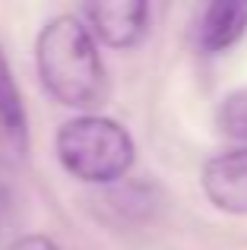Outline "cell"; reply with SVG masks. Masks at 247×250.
<instances>
[{
	"label": "cell",
	"mask_w": 247,
	"mask_h": 250,
	"mask_svg": "<svg viewBox=\"0 0 247 250\" xmlns=\"http://www.w3.org/2000/svg\"><path fill=\"white\" fill-rule=\"evenodd\" d=\"M35 63L44 89L67 108L92 111L108 98V73L95 38L73 13L44 22L35 42Z\"/></svg>",
	"instance_id": "6da1fadb"
},
{
	"label": "cell",
	"mask_w": 247,
	"mask_h": 250,
	"mask_svg": "<svg viewBox=\"0 0 247 250\" xmlns=\"http://www.w3.org/2000/svg\"><path fill=\"white\" fill-rule=\"evenodd\" d=\"M54 152L61 168L82 184H114L133 168V136L118 121L102 114H82L57 130Z\"/></svg>",
	"instance_id": "7a4b0ae2"
},
{
	"label": "cell",
	"mask_w": 247,
	"mask_h": 250,
	"mask_svg": "<svg viewBox=\"0 0 247 250\" xmlns=\"http://www.w3.org/2000/svg\"><path fill=\"white\" fill-rule=\"evenodd\" d=\"M82 22L99 35L108 48H133L143 42L149 29V3L143 0H111V3H89L82 6Z\"/></svg>",
	"instance_id": "3957f363"
},
{
	"label": "cell",
	"mask_w": 247,
	"mask_h": 250,
	"mask_svg": "<svg viewBox=\"0 0 247 250\" xmlns=\"http://www.w3.org/2000/svg\"><path fill=\"white\" fill-rule=\"evenodd\" d=\"M29 155V114L0 44V168H19Z\"/></svg>",
	"instance_id": "277c9868"
},
{
	"label": "cell",
	"mask_w": 247,
	"mask_h": 250,
	"mask_svg": "<svg viewBox=\"0 0 247 250\" xmlns=\"http://www.w3.org/2000/svg\"><path fill=\"white\" fill-rule=\"evenodd\" d=\"M206 200L228 215H247V146L209 159L200 174Z\"/></svg>",
	"instance_id": "5b68a950"
},
{
	"label": "cell",
	"mask_w": 247,
	"mask_h": 250,
	"mask_svg": "<svg viewBox=\"0 0 247 250\" xmlns=\"http://www.w3.org/2000/svg\"><path fill=\"white\" fill-rule=\"evenodd\" d=\"M244 32H247V3L216 0V3H206L197 19V48L203 54H222L241 42Z\"/></svg>",
	"instance_id": "8992f818"
},
{
	"label": "cell",
	"mask_w": 247,
	"mask_h": 250,
	"mask_svg": "<svg viewBox=\"0 0 247 250\" xmlns=\"http://www.w3.org/2000/svg\"><path fill=\"white\" fill-rule=\"evenodd\" d=\"M222 127L231 136H247V92L244 95H231L222 104Z\"/></svg>",
	"instance_id": "52a82bcc"
},
{
	"label": "cell",
	"mask_w": 247,
	"mask_h": 250,
	"mask_svg": "<svg viewBox=\"0 0 247 250\" xmlns=\"http://www.w3.org/2000/svg\"><path fill=\"white\" fill-rule=\"evenodd\" d=\"M3 250H61V247H57L51 238H44V234H25V238H16Z\"/></svg>",
	"instance_id": "ba28073f"
}]
</instances>
